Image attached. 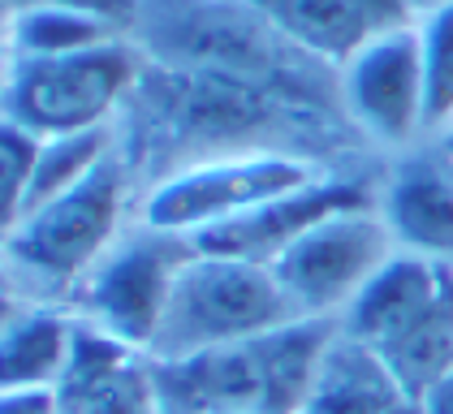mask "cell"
I'll list each match as a JSON object with an SVG mask.
<instances>
[{
    "label": "cell",
    "instance_id": "obj_1",
    "mask_svg": "<svg viewBox=\"0 0 453 414\" xmlns=\"http://www.w3.org/2000/svg\"><path fill=\"white\" fill-rule=\"evenodd\" d=\"M333 319H294L246 345L190 358H147V393L156 414H303L328 349Z\"/></svg>",
    "mask_w": 453,
    "mask_h": 414
},
{
    "label": "cell",
    "instance_id": "obj_2",
    "mask_svg": "<svg viewBox=\"0 0 453 414\" xmlns=\"http://www.w3.org/2000/svg\"><path fill=\"white\" fill-rule=\"evenodd\" d=\"M139 216V177L121 142L100 169L70 195L4 229V303H61L70 307L82 280L104 264Z\"/></svg>",
    "mask_w": 453,
    "mask_h": 414
},
{
    "label": "cell",
    "instance_id": "obj_3",
    "mask_svg": "<svg viewBox=\"0 0 453 414\" xmlns=\"http://www.w3.org/2000/svg\"><path fill=\"white\" fill-rule=\"evenodd\" d=\"M337 328L372 349L397 388L418 402L453 372V268L406 250L393 255Z\"/></svg>",
    "mask_w": 453,
    "mask_h": 414
},
{
    "label": "cell",
    "instance_id": "obj_4",
    "mask_svg": "<svg viewBox=\"0 0 453 414\" xmlns=\"http://www.w3.org/2000/svg\"><path fill=\"white\" fill-rule=\"evenodd\" d=\"M142 69L134 34L70 57H4V121L39 138L117 130Z\"/></svg>",
    "mask_w": 453,
    "mask_h": 414
},
{
    "label": "cell",
    "instance_id": "obj_5",
    "mask_svg": "<svg viewBox=\"0 0 453 414\" xmlns=\"http://www.w3.org/2000/svg\"><path fill=\"white\" fill-rule=\"evenodd\" d=\"M294 319L303 315L273 268L190 250L147 358H190L225 345H246Z\"/></svg>",
    "mask_w": 453,
    "mask_h": 414
},
{
    "label": "cell",
    "instance_id": "obj_6",
    "mask_svg": "<svg viewBox=\"0 0 453 414\" xmlns=\"http://www.w3.org/2000/svg\"><path fill=\"white\" fill-rule=\"evenodd\" d=\"M337 169H354V165H328V160L298 156V151L216 156V160H199V165L165 172L160 181L139 190V220L190 242Z\"/></svg>",
    "mask_w": 453,
    "mask_h": 414
},
{
    "label": "cell",
    "instance_id": "obj_7",
    "mask_svg": "<svg viewBox=\"0 0 453 414\" xmlns=\"http://www.w3.org/2000/svg\"><path fill=\"white\" fill-rule=\"evenodd\" d=\"M190 250L195 246L186 238L151 229L134 216L126 238L108 250L104 264L73 294V315L96 341L147 358L160 337L165 310L173 303L177 276L186 268Z\"/></svg>",
    "mask_w": 453,
    "mask_h": 414
},
{
    "label": "cell",
    "instance_id": "obj_8",
    "mask_svg": "<svg viewBox=\"0 0 453 414\" xmlns=\"http://www.w3.org/2000/svg\"><path fill=\"white\" fill-rule=\"evenodd\" d=\"M393 255H402V246L384 220L380 199H367L315 220L273 264V272L303 319L337 324Z\"/></svg>",
    "mask_w": 453,
    "mask_h": 414
},
{
    "label": "cell",
    "instance_id": "obj_9",
    "mask_svg": "<svg viewBox=\"0 0 453 414\" xmlns=\"http://www.w3.org/2000/svg\"><path fill=\"white\" fill-rule=\"evenodd\" d=\"M337 100L358 142L384 160L427 147V82L415 22L358 48L337 69Z\"/></svg>",
    "mask_w": 453,
    "mask_h": 414
},
{
    "label": "cell",
    "instance_id": "obj_10",
    "mask_svg": "<svg viewBox=\"0 0 453 414\" xmlns=\"http://www.w3.org/2000/svg\"><path fill=\"white\" fill-rule=\"evenodd\" d=\"M255 18H264L273 31L307 52L311 61L342 69L372 39L411 27L415 13L406 0H242Z\"/></svg>",
    "mask_w": 453,
    "mask_h": 414
},
{
    "label": "cell",
    "instance_id": "obj_11",
    "mask_svg": "<svg viewBox=\"0 0 453 414\" xmlns=\"http://www.w3.org/2000/svg\"><path fill=\"white\" fill-rule=\"evenodd\" d=\"M380 211L406 255L453 268V160L411 151L380 172Z\"/></svg>",
    "mask_w": 453,
    "mask_h": 414
},
{
    "label": "cell",
    "instance_id": "obj_12",
    "mask_svg": "<svg viewBox=\"0 0 453 414\" xmlns=\"http://www.w3.org/2000/svg\"><path fill=\"white\" fill-rule=\"evenodd\" d=\"M82 319L61 303H4L0 372L4 393H61L82 354Z\"/></svg>",
    "mask_w": 453,
    "mask_h": 414
},
{
    "label": "cell",
    "instance_id": "obj_13",
    "mask_svg": "<svg viewBox=\"0 0 453 414\" xmlns=\"http://www.w3.org/2000/svg\"><path fill=\"white\" fill-rule=\"evenodd\" d=\"M303 414H415V402L397 388V380L384 372L372 349L337 328V341Z\"/></svg>",
    "mask_w": 453,
    "mask_h": 414
},
{
    "label": "cell",
    "instance_id": "obj_14",
    "mask_svg": "<svg viewBox=\"0 0 453 414\" xmlns=\"http://www.w3.org/2000/svg\"><path fill=\"white\" fill-rule=\"evenodd\" d=\"M126 39L112 22L73 9H18L4 13V57H70L82 48H100Z\"/></svg>",
    "mask_w": 453,
    "mask_h": 414
},
{
    "label": "cell",
    "instance_id": "obj_15",
    "mask_svg": "<svg viewBox=\"0 0 453 414\" xmlns=\"http://www.w3.org/2000/svg\"><path fill=\"white\" fill-rule=\"evenodd\" d=\"M112 151H117V130L43 138L35 177H31V190H27V199H22V207H18L13 220L31 216V211H39L43 203H52V199H61V195H70L73 186H82ZM13 220H9V225H13ZM9 225H4V229H9Z\"/></svg>",
    "mask_w": 453,
    "mask_h": 414
},
{
    "label": "cell",
    "instance_id": "obj_16",
    "mask_svg": "<svg viewBox=\"0 0 453 414\" xmlns=\"http://www.w3.org/2000/svg\"><path fill=\"white\" fill-rule=\"evenodd\" d=\"M415 27L427 82V142H441L453 134V4L423 13Z\"/></svg>",
    "mask_w": 453,
    "mask_h": 414
},
{
    "label": "cell",
    "instance_id": "obj_17",
    "mask_svg": "<svg viewBox=\"0 0 453 414\" xmlns=\"http://www.w3.org/2000/svg\"><path fill=\"white\" fill-rule=\"evenodd\" d=\"M0 199H4V225L18 216V207L27 199V190H31V177H35V165H39V147H43V138L31 134V130H22V126H9L4 121V130H0Z\"/></svg>",
    "mask_w": 453,
    "mask_h": 414
},
{
    "label": "cell",
    "instance_id": "obj_18",
    "mask_svg": "<svg viewBox=\"0 0 453 414\" xmlns=\"http://www.w3.org/2000/svg\"><path fill=\"white\" fill-rule=\"evenodd\" d=\"M142 4L147 0H4V13H18V9H73V13H91L100 22H112L126 34H139Z\"/></svg>",
    "mask_w": 453,
    "mask_h": 414
},
{
    "label": "cell",
    "instance_id": "obj_19",
    "mask_svg": "<svg viewBox=\"0 0 453 414\" xmlns=\"http://www.w3.org/2000/svg\"><path fill=\"white\" fill-rule=\"evenodd\" d=\"M4 414H61V393H4Z\"/></svg>",
    "mask_w": 453,
    "mask_h": 414
},
{
    "label": "cell",
    "instance_id": "obj_20",
    "mask_svg": "<svg viewBox=\"0 0 453 414\" xmlns=\"http://www.w3.org/2000/svg\"><path fill=\"white\" fill-rule=\"evenodd\" d=\"M415 414H453V372L449 376H441L423 397H418Z\"/></svg>",
    "mask_w": 453,
    "mask_h": 414
},
{
    "label": "cell",
    "instance_id": "obj_21",
    "mask_svg": "<svg viewBox=\"0 0 453 414\" xmlns=\"http://www.w3.org/2000/svg\"><path fill=\"white\" fill-rule=\"evenodd\" d=\"M441 4H453V0H406V9L415 13V22L423 13H432V9H441Z\"/></svg>",
    "mask_w": 453,
    "mask_h": 414
}]
</instances>
